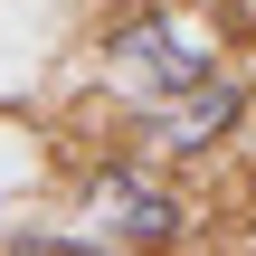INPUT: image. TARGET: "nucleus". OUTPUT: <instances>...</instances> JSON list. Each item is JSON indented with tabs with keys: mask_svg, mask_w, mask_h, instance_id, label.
<instances>
[{
	"mask_svg": "<svg viewBox=\"0 0 256 256\" xmlns=\"http://www.w3.org/2000/svg\"><path fill=\"white\" fill-rule=\"evenodd\" d=\"M104 66H114V86L133 76V95H152V104H171V95H190L200 76H218V48H209V19H190V10H133V19H114L104 28Z\"/></svg>",
	"mask_w": 256,
	"mask_h": 256,
	"instance_id": "1",
	"label": "nucleus"
},
{
	"mask_svg": "<svg viewBox=\"0 0 256 256\" xmlns=\"http://www.w3.org/2000/svg\"><path fill=\"white\" fill-rule=\"evenodd\" d=\"M86 218L114 238V256H142V247H180L190 238V209L142 171V162H104L86 180Z\"/></svg>",
	"mask_w": 256,
	"mask_h": 256,
	"instance_id": "2",
	"label": "nucleus"
},
{
	"mask_svg": "<svg viewBox=\"0 0 256 256\" xmlns=\"http://www.w3.org/2000/svg\"><path fill=\"white\" fill-rule=\"evenodd\" d=\"M238 114H247V76H238V66H218V76H200L190 95H171L162 114H142V152H162V162L218 152V142L238 133Z\"/></svg>",
	"mask_w": 256,
	"mask_h": 256,
	"instance_id": "3",
	"label": "nucleus"
}]
</instances>
